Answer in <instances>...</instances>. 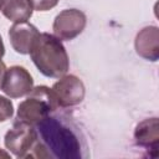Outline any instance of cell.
I'll return each instance as SVG.
<instances>
[{"label":"cell","mask_w":159,"mask_h":159,"mask_svg":"<svg viewBox=\"0 0 159 159\" xmlns=\"http://www.w3.org/2000/svg\"><path fill=\"white\" fill-rule=\"evenodd\" d=\"M0 157H5V158H9L10 155H9L7 153H5V152H1V150H0Z\"/></svg>","instance_id":"2e32d148"},{"label":"cell","mask_w":159,"mask_h":159,"mask_svg":"<svg viewBox=\"0 0 159 159\" xmlns=\"http://www.w3.org/2000/svg\"><path fill=\"white\" fill-rule=\"evenodd\" d=\"M58 108L57 101L51 88L46 86L34 87L27 98L17 107V119L29 124H37Z\"/></svg>","instance_id":"3957f363"},{"label":"cell","mask_w":159,"mask_h":159,"mask_svg":"<svg viewBox=\"0 0 159 159\" xmlns=\"http://www.w3.org/2000/svg\"><path fill=\"white\" fill-rule=\"evenodd\" d=\"M35 128L39 140L43 144L51 158H81V145L77 135L57 118L48 116L35 124Z\"/></svg>","instance_id":"6da1fadb"},{"label":"cell","mask_w":159,"mask_h":159,"mask_svg":"<svg viewBox=\"0 0 159 159\" xmlns=\"http://www.w3.org/2000/svg\"><path fill=\"white\" fill-rule=\"evenodd\" d=\"M14 114V104L12 102L4 97L0 96V122H5L7 119H10Z\"/></svg>","instance_id":"7c38bea8"},{"label":"cell","mask_w":159,"mask_h":159,"mask_svg":"<svg viewBox=\"0 0 159 159\" xmlns=\"http://www.w3.org/2000/svg\"><path fill=\"white\" fill-rule=\"evenodd\" d=\"M134 139L138 145L157 152L159 143L158 118H148L140 122L134 130Z\"/></svg>","instance_id":"30bf717a"},{"label":"cell","mask_w":159,"mask_h":159,"mask_svg":"<svg viewBox=\"0 0 159 159\" xmlns=\"http://www.w3.org/2000/svg\"><path fill=\"white\" fill-rule=\"evenodd\" d=\"M39 30L30 22H15L9 30V39L12 48L21 55L30 52V48L39 35Z\"/></svg>","instance_id":"9c48e42d"},{"label":"cell","mask_w":159,"mask_h":159,"mask_svg":"<svg viewBox=\"0 0 159 159\" xmlns=\"http://www.w3.org/2000/svg\"><path fill=\"white\" fill-rule=\"evenodd\" d=\"M52 92L57 101L58 107H72L80 104L86 93L83 82L75 75H67L60 77V80L52 86Z\"/></svg>","instance_id":"8992f818"},{"label":"cell","mask_w":159,"mask_h":159,"mask_svg":"<svg viewBox=\"0 0 159 159\" xmlns=\"http://www.w3.org/2000/svg\"><path fill=\"white\" fill-rule=\"evenodd\" d=\"M4 53H5V46H4L2 39H1V36H0V58L4 56Z\"/></svg>","instance_id":"9a60e30c"},{"label":"cell","mask_w":159,"mask_h":159,"mask_svg":"<svg viewBox=\"0 0 159 159\" xmlns=\"http://www.w3.org/2000/svg\"><path fill=\"white\" fill-rule=\"evenodd\" d=\"M6 66L5 63L2 62V60L0 58V89H1V84H2V81H4V77H5V73H6Z\"/></svg>","instance_id":"5bb4252c"},{"label":"cell","mask_w":159,"mask_h":159,"mask_svg":"<svg viewBox=\"0 0 159 159\" xmlns=\"http://www.w3.org/2000/svg\"><path fill=\"white\" fill-rule=\"evenodd\" d=\"M60 0H31L34 10L37 11H47L52 7H55L58 4Z\"/></svg>","instance_id":"4fadbf2b"},{"label":"cell","mask_w":159,"mask_h":159,"mask_svg":"<svg viewBox=\"0 0 159 159\" xmlns=\"http://www.w3.org/2000/svg\"><path fill=\"white\" fill-rule=\"evenodd\" d=\"M134 47L137 53L155 62L159 58V29L157 26H145L135 36Z\"/></svg>","instance_id":"ba28073f"},{"label":"cell","mask_w":159,"mask_h":159,"mask_svg":"<svg viewBox=\"0 0 159 159\" xmlns=\"http://www.w3.org/2000/svg\"><path fill=\"white\" fill-rule=\"evenodd\" d=\"M34 88V80L30 72L21 66H12L6 70L1 89L10 98L27 96Z\"/></svg>","instance_id":"52a82bcc"},{"label":"cell","mask_w":159,"mask_h":159,"mask_svg":"<svg viewBox=\"0 0 159 159\" xmlns=\"http://www.w3.org/2000/svg\"><path fill=\"white\" fill-rule=\"evenodd\" d=\"M4 1H5V0H0V10H1V7H2V4H4Z\"/></svg>","instance_id":"e0dca14e"},{"label":"cell","mask_w":159,"mask_h":159,"mask_svg":"<svg viewBox=\"0 0 159 159\" xmlns=\"http://www.w3.org/2000/svg\"><path fill=\"white\" fill-rule=\"evenodd\" d=\"M86 15L78 9L62 10L53 20L52 30L56 37L60 40H73L86 27Z\"/></svg>","instance_id":"5b68a950"},{"label":"cell","mask_w":159,"mask_h":159,"mask_svg":"<svg viewBox=\"0 0 159 159\" xmlns=\"http://www.w3.org/2000/svg\"><path fill=\"white\" fill-rule=\"evenodd\" d=\"M37 142V132L35 125L19 120L12 128L6 132L4 143L5 147L17 158H26Z\"/></svg>","instance_id":"277c9868"},{"label":"cell","mask_w":159,"mask_h":159,"mask_svg":"<svg viewBox=\"0 0 159 159\" xmlns=\"http://www.w3.org/2000/svg\"><path fill=\"white\" fill-rule=\"evenodd\" d=\"M2 15L12 22H24L32 16L31 0H5L1 7Z\"/></svg>","instance_id":"8fae6325"},{"label":"cell","mask_w":159,"mask_h":159,"mask_svg":"<svg viewBox=\"0 0 159 159\" xmlns=\"http://www.w3.org/2000/svg\"><path fill=\"white\" fill-rule=\"evenodd\" d=\"M29 53L37 70L46 77L60 78L70 68L67 51L55 35L47 32L39 34Z\"/></svg>","instance_id":"7a4b0ae2"}]
</instances>
